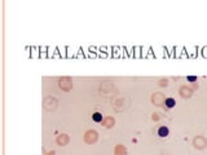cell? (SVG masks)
<instances>
[{
    "label": "cell",
    "mask_w": 207,
    "mask_h": 155,
    "mask_svg": "<svg viewBox=\"0 0 207 155\" xmlns=\"http://www.w3.org/2000/svg\"><path fill=\"white\" fill-rule=\"evenodd\" d=\"M158 137L159 138H166V137H168V134H170V129H168V127L166 125H162L158 128V132H157Z\"/></svg>",
    "instance_id": "cell-1"
},
{
    "label": "cell",
    "mask_w": 207,
    "mask_h": 155,
    "mask_svg": "<svg viewBox=\"0 0 207 155\" xmlns=\"http://www.w3.org/2000/svg\"><path fill=\"white\" fill-rule=\"evenodd\" d=\"M164 105H166V107H168V108H172V107H175V106H176V101H175V98H172V97H168V98H166V101H164Z\"/></svg>",
    "instance_id": "cell-2"
},
{
    "label": "cell",
    "mask_w": 207,
    "mask_h": 155,
    "mask_svg": "<svg viewBox=\"0 0 207 155\" xmlns=\"http://www.w3.org/2000/svg\"><path fill=\"white\" fill-rule=\"evenodd\" d=\"M92 120L96 121V123H100V121H102V114L101 113H95L92 115Z\"/></svg>",
    "instance_id": "cell-3"
},
{
    "label": "cell",
    "mask_w": 207,
    "mask_h": 155,
    "mask_svg": "<svg viewBox=\"0 0 207 155\" xmlns=\"http://www.w3.org/2000/svg\"><path fill=\"white\" fill-rule=\"evenodd\" d=\"M188 82H197V76H186Z\"/></svg>",
    "instance_id": "cell-4"
}]
</instances>
